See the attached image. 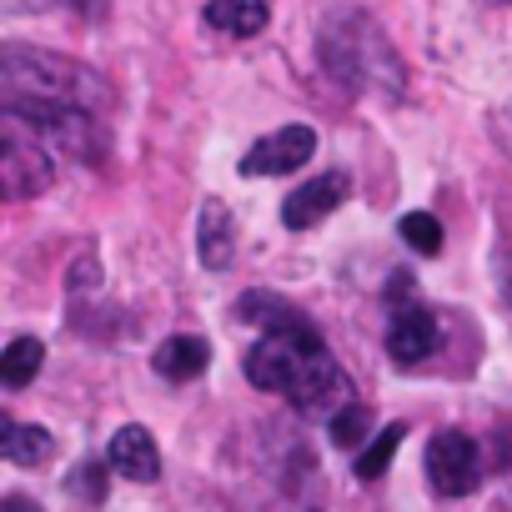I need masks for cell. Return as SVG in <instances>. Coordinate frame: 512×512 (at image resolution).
I'll use <instances>...</instances> for the list:
<instances>
[{"mask_svg": "<svg viewBox=\"0 0 512 512\" xmlns=\"http://www.w3.org/2000/svg\"><path fill=\"white\" fill-rule=\"evenodd\" d=\"M246 377L262 392L292 397V407L307 412V417H322V412L337 417L352 402V387H347L342 367L332 362V352L322 347V337L312 332V322L267 332L246 352Z\"/></svg>", "mask_w": 512, "mask_h": 512, "instance_id": "6da1fadb", "label": "cell"}, {"mask_svg": "<svg viewBox=\"0 0 512 512\" xmlns=\"http://www.w3.org/2000/svg\"><path fill=\"white\" fill-rule=\"evenodd\" d=\"M317 51H322V66H327L347 91L402 96V86H407L392 41H387L382 26H377L367 11H357V6H337V11H327Z\"/></svg>", "mask_w": 512, "mask_h": 512, "instance_id": "7a4b0ae2", "label": "cell"}, {"mask_svg": "<svg viewBox=\"0 0 512 512\" xmlns=\"http://www.w3.org/2000/svg\"><path fill=\"white\" fill-rule=\"evenodd\" d=\"M0 91H6V111L11 106H81V111H106L111 106V86L51 51H31V46H6L0 56Z\"/></svg>", "mask_w": 512, "mask_h": 512, "instance_id": "3957f363", "label": "cell"}, {"mask_svg": "<svg viewBox=\"0 0 512 512\" xmlns=\"http://www.w3.org/2000/svg\"><path fill=\"white\" fill-rule=\"evenodd\" d=\"M51 181H56V166H51V151L41 146V131H31L21 116L6 111V121H0V191L11 201H31L51 191Z\"/></svg>", "mask_w": 512, "mask_h": 512, "instance_id": "277c9868", "label": "cell"}, {"mask_svg": "<svg viewBox=\"0 0 512 512\" xmlns=\"http://www.w3.org/2000/svg\"><path fill=\"white\" fill-rule=\"evenodd\" d=\"M11 116H21L31 131H41L56 151H66L76 161H101L106 156V131H101L96 111H81V106H11Z\"/></svg>", "mask_w": 512, "mask_h": 512, "instance_id": "5b68a950", "label": "cell"}, {"mask_svg": "<svg viewBox=\"0 0 512 512\" xmlns=\"http://www.w3.org/2000/svg\"><path fill=\"white\" fill-rule=\"evenodd\" d=\"M482 477V457H477V442L467 432H437L427 442V482L442 492V497H467Z\"/></svg>", "mask_w": 512, "mask_h": 512, "instance_id": "8992f818", "label": "cell"}, {"mask_svg": "<svg viewBox=\"0 0 512 512\" xmlns=\"http://www.w3.org/2000/svg\"><path fill=\"white\" fill-rule=\"evenodd\" d=\"M312 151H317V131L312 126H282V131L262 136L241 156V171L246 176H287V171L307 166Z\"/></svg>", "mask_w": 512, "mask_h": 512, "instance_id": "52a82bcc", "label": "cell"}, {"mask_svg": "<svg viewBox=\"0 0 512 512\" xmlns=\"http://www.w3.org/2000/svg\"><path fill=\"white\" fill-rule=\"evenodd\" d=\"M347 191H352L347 176H342V171H327V176L297 186V191L282 201V221H287L292 231H307V226H317L322 216H332V211L347 201Z\"/></svg>", "mask_w": 512, "mask_h": 512, "instance_id": "ba28073f", "label": "cell"}, {"mask_svg": "<svg viewBox=\"0 0 512 512\" xmlns=\"http://www.w3.org/2000/svg\"><path fill=\"white\" fill-rule=\"evenodd\" d=\"M106 462H111V472H121L126 482H156V477H161V452H156L151 432L136 427V422L116 427V437L106 442Z\"/></svg>", "mask_w": 512, "mask_h": 512, "instance_id": "9c48e42d", "label": "cell"}, {"mask_svg": "<svg viewBox=\"0 0 512 512\" xmlns=\"http://www.w3.org/2000/svg\"><path fill=\"white\" fill-rule=\"evenodd\" d=\"M196 256H201V267L221 272L231 267V256H236V221L226 211V201H201V216H196Z\"/></svg>", "mask_w": 512, "mask_h": 512, "instance_id": "30bf717a", "label": "cell"}, {"mask_svg": "<svg viewBox=\"0 0 512 512\" xmlns=\"http://www.w3.org/2000/svg\"><path fill=\"white\" fill-rule=\"evenodd\" d=\"M432 352H437V322L427 312H417V307L397 312L392 327H387V357L412 367V362H427Z\"/></svg>", "mask_w": 512, "mask_h": 512, "instance_id": "8fae6325", "label": "cell"}, {"mask_svg": "<svg viewBox=\"0 0 512 512\" xmlns=\"http://www.w3.org/2000/svg\"><path fill=\"white\" fill-rule=\"evenodd\" d=\"M206 362H211V347H206L201 337H191V332L166 337V342L156 347V372H161L166 382H191V377L206 372Z\"/></svg>", "mask_w": 512, "mask_h": 512, "instance_id": "7c38bea8", "label": "cell"}, {"mask_svg": "<svg viewBox=\"0 0 512 512\" xmlns=\"http://www.w3.org/2000/svg\"><path fill=\"white\" fill-rule=\"evenodd\" d=\"M206 26L246 41L256 31H267V0H206Z\"/></svg>", "mask_w": 512, "mask_h": 512, "instance_id": "4fadbf2b", "label": "cell"}, {"mask_svg": "<svg viewBox=\"0 0 512 512\" xmlns=\"http://www.w3.org/2000/svg\"><path fill=\"white\" fill-rule=\"evenodd\" d=\"M236 317L262 327V332H282V327H307V312L292 307L287 297H272V292H246L236 302Z\"/></svg>", "mask_w": 512, "mask_h": 512, "instance_id": "5bb4252c", "label": "cell"}, {"mask_svg": "<svg viewBox=\"0 0 512 512\" xmlns=\"http://www.w3.org/2000/svg\"><path fill=\"white\" fill-rule=\"evenodd\" d=\"M0 452H6V462H16V467H36V462H46L56 452V442H51L46 427L6 417V427H0Z\"/></svg>", "mask_w": 512, "mask_h": 512, "instance_id": "9a60e30c", "label": "cell"}, {"mask_svg": "<svg viewBox=\"0 0 512 512\" xmlns=\"http://www.w3.org/2000/svg\"><path fill=\"white\" fill-rule=\"evenodd\" d=\"M41 362H46V347L36 337H16L6 352H0V382H6V387H26L41 372Z\"/></svg>", "mask_w": 512, "mask_h": 512, "instance_id": "2e32d148", "label": "cell"}, {"mask_svg": "<svg viewBox=\"0 0 512 512\" xmlns=\"http://www.w3.org/2000/svg\"><path fill=\"white\" fill-rule=\"evenodd\" d=\"M402 432H407V427H402V422H392V427H382V432L357 452V477H362V482H377V477L392 467V452L402 447Z\"/></svg>", "mask_w": 512, "mask_h": 512, "instance_id": "e0dca14e", "label": "cell"}, {"mask_svg": "<svg viewBox=\"0 0 512 512\" xmlns=\"http://www.w3.org/2000/svg\"><path fill=\"white\" fill-rule=\"evenodd\" d=\"M397 231H402V241H407L412 251H422V256H437V251H442V221H437L432 211H407V216L397 221Z\"/></svg>", "mask_w": 512, "mask_h": 512, "instance_id": "ac0fdd59", "label": "cell"}, {"mask_svg": "<svg viewBox=\"0 0 512 512\" xmlns=\"http://www.w3.org/2000/svg\"><path fill=\"white\" fill-rule=\"evenodd\" d=\"M367 427H372V412H367L362 402H347V407L332 417V442H337V447H357V442H367Z\"/></svg>", "mask_w": 512, "mask_h": 512, "instance_id": "d6986e66", "label": "cell"}, {"mask_svg": "<svg viewBox=\"0 0 512 512\" xmlns=\"http://www.w3.org/2000/svg\"><path fill=\"white\" fill-rule=\"evenodd\" d=\"M66 492H71V497H86V502H101V497H106V482H101V467H96V462H81V467L71 472V482H66Z\"/></svg>", "mask_w": 512, "mask_h": 512, "instance_id": "ffe728a7", "label": "cell"}, {"mask_svg": "<svg viewBox=\"0 0 512 512\" xmlns=\"http://www.w3.org/2000/svg\"><path fill=\"white\" fill-rule=\"evenodd\" d=\"M0 512H41V507H36L31 497H21V492H11L6 502H0Z\"/></svg>", "mask_w": 512, "mask_h": 512, "instance_id": "44dd1931", "label": "cell"}, {"mask_svg": "<svg viewBox=\"0 0 512 512\" xmlns=\"http://www.w3.org/2000/svg\"><path fill=\"white\" fill-rule=\"evenodd\" d=\"M46 6H56V0H11V11H46Z\"/></svg>", "mask_w": 512, "mask_h": 512, "instance_id": "7402d4cb", "label": "cell"}, {"mask_svg": "<svg viewBox=\"0 0 512 512\" xmlns=\"http://www.w3.org/2000/svg\"><path fill=\"white\" fill-rule=\"evenodd\" d=\"M507 297H512V272H507Z\"/></svg>", "mask_w": 512, "mask_h": 512, "instance_id": "603a6c76", "label": "cell"}, {"mask_svg": "<svg viewBox=\"0 0 512 512\" xmlns=\"http://www.w3.org/2000/svg\"><path fill=\"white\" fill-rule=\"evenodd\" d=\"M497 6H512V0H497Z\"/></svg>", "mask_w": 512, "mask_h": 512, "instance_id": "cb8c5ba5", "label": "cell"}]
</instances>
